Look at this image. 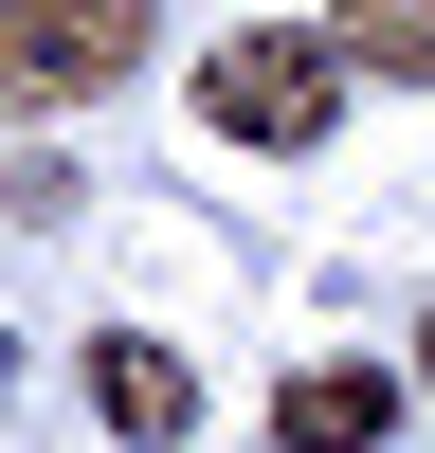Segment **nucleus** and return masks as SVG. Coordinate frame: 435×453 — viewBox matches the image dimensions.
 I'll use <instances>...</instances> for the list:
<instances>
[{"label":"nucleus","instance_id":"obj_1","mask_svg":"<svg viewBox=\"0 0 435 453\" xmlns=\"http://www.w3.org/2000/svg\"><path fill=\"white\" fill-rule=\"evenodd\" d=\"M200 127L218 145H326L345 127V55H326V19H254V36H218L200 55Z\"/></svg>","mask_w":435,"mask_h":453},{"label":"nucleus","instance_id":"obj_2","mask_svg":"<svg viewBox=\"0 0 435 453\" xmlns=\"http://www.w3.org/2000/svg\"><path fill=\"white\" fill-rule=\"evenodd\" d=\"M145 55V0H0V127H55Z\"/></svg>","mask_w":435,"mask_h":453},{"label":"nucleus","instance_id":"obj_3","mask_svg":"<svg viewBox=\"0 0 435 453\" xmlns=\"http://www.w3.org/2000/svg\"><path fill=\"white\" fill-rule=\"evenodd\" d=\"M91 418L127 435V453L200 435V363H181V345H145V326H109V345H91Z\"/></svg>","mask_w":435,"mask_h":453},{"label":"nucleus","instance_id":"obj_4","mask_svg":"<svg viewBox=\"0 0 435 453\" xmlns=\"http://www.w3.org/2000/svg\"><path fill=\"white\" fill-rule=\"evenodd\" d=\"M381 435H399V363H290L272 453H381Z\"/></svg>","mask_w":435,"mask_h":453},{"label":"nucleus","instance_id":"obj_5","mask_svg":"<svg viewBox=\"0 0 435 453\" xmlns=\"http://www.w3.org/2000/svg\"><path fill=\"white\" fill-rule=\"evenodd\" d=\"M326 55H345V73H399V91H435V0H326Z\"/></svg>","mask_w":435,"mask_h":453},{"label":"nucleus","instance_id":"obj_6","mask_svg":"<svg viewBox=\"0 0 435 453\" xmlns=\"http://www.w3.org/2000/svg\"><path fill=\"white\" fill-rule=\"evenodd\" d=\"M417 381H435V326H417Z\"/></svg>","mask_w":435,"mask_h":453}]
</instances>
